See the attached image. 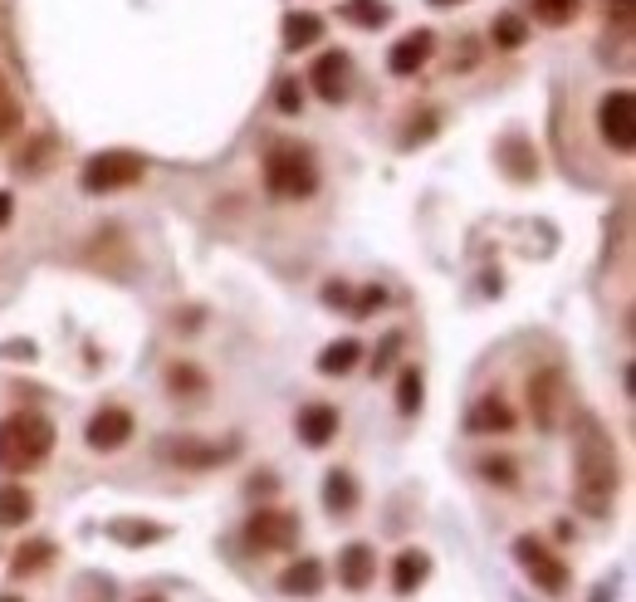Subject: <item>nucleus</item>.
<instances>
[{
    "mask_svg": "<svg viewBox=\"0 0 636 602\" xmlns=\"http://www.w3.org/2000/svg\"><path fill=\"white\" fill-rule=\"evenodd\" d=\"M617 490H622L617 446H612V436L593 412H578V422H573V500H578L583 514L603 520Z\"/></svg>",
    "mask_w": 636,
    "mask_h": 602,
    "instance_id": "nucleus-1",
    "label": "nucleus"
},
{
    "mask_svg": "<svg viewBox=\"0 0 636 602\" xmlns=\"http://www.w3.org/2000/svg\"><path fill=\"white\" fill-rule=\"evenodd\" d=\"M54 451V422L40 412H10L0 422V475H24L49 461Z\"/></svg>",
    "mask_w": 636,
    "mask_h": 602,
    "instance_id": "nucleus-2",
    "label": "nucleus"
},
{
    "mask_svg": "<svg viewBox=\"0 0 636 602\" xmlns=\"http://www.w3.org/2000/svg\"><path fill=\"white\" fill-rule=\"evenodd\" d=\"M265 187L279 201H304L318 191V167L304 142H275L265 152Z\"/></svg>",
    "mask_w": 636,
    "mask_h": 602,
    "instance_id": "nucleus-3",
    "label": "nucleus"
},
{
    "mask_svg": "<svg viewBox=\"0 0 636 602\" xmlns=\"http://www.w3.org/2000/svg\"><path fill=\"white\" fill-rule=\"evenodd\" d=\"M142 152H128V147H113V152H93L89 162L79 167V187L89 196H108V191H128L142 181Z\"/></svg>",
    "mask_w": 636,
    "mask_h": 602,
    "instance_id": "nucleus-4",
    "label": "nucleus"
},
{
    "mask_svg": "<svg viewBox=\"0 0 636 602\" xmlns=\"http://www.w3.org/2000/svg\"><path fill=\"white\" fill-rule=\"evenodd\" d=\"M514 559H519V569L529 573V583L538 588V593L563 598L573 588V569L563 563V554H554V549L544 544V539L519 534V539H514Z\"/></svg>",
    "mask_w": 636,
    "mask_h": 602,
    "instance_id": "nucleus-5",
    "label": "nucleus"
},
{
    "mask_svg": "<svg viewBox=\"0 0 636 602\" xmlns=\"http://www.w3.org/2000/svg\"><path fill=\"white\" fill-rule=\"evenodd\" d=\"M529 412L538 432H558L563 426V412H568V377H563V367H538L529 377Z\"/></svg>",
    "mask_w": 636,
    "mask_h": 602,
    "instance_id": "nucleus-6",
    "label": "nucleus"
},
{
    "mask_svg": "<svg viewBox=\"0 0 636 602\" xmlns=\"http://www.w3.org/2000/svg\"><path fill=\"white\" fill-rule=\"evenodd\" d=\"M245 544H250L255 554H289V549L299 544V520H294L289 510H255L250 520H245Z\"/></svg>",
    "mask_w": 636,
    "mask_h": 602,
    "instance_id": "nucleus-7",
    "label": "nucleus"
},
{
    "mask_svg": "<svg viewBox=\"0 0 636 602\" xmlns=\"http://www.w3.org/2000/svg\"><path fill=\"white\" fill-rule=\"evenodd\" d=\"M597 132H603V142L617 147V152H632L636 147V98H632V89H612L603 103H597Z\"/></svg>",
    "mask_w": 636,
    "mask_h": 602,
    "instance_id": "nucleus-8",
    "label": "nucleus"
},
{
    "mask_svg": "<svg viewBox=\"0 0 636 602\" xmlns=\"http://www.w3.org/2000/svg\"><path fill=\"white\" fill-rule=\"evenodd\" d=\"M240 451V441H226V446H201L196 436H167L162 441V456L171 465H181V471H211V465L230 461Z\"/></svg>",
    "mask_w": 636,
    "mask_h": 602,
    "instance_id": "nucleus-9",
    "label": "nucleus"
},
{
    "mask_svg": "<svg viewBox=\"0 0 636 602\" xmlns=\"http://www.w3.org/2000/svg\"><path fill=\"white\" fill-rule=\"evenodd\" d=\"M132 436H138V422H132L128 407H103V412H93L89 432H83L89 451H122Z\"/></svg>",
    "mask_w": 636,
    "mask_h": 602,
    "instance_id": "nucleus-10",
    "label": "nucleus"
},
{
    "mask_svg": "<svg viewBox=\"0 0 636 602\" xmlns=\"http://www.w3.org/2000/svg\"><path fill=\"white\" fill-rule=\"evenodd\" d=\"M309 83L324 103H342V98H348V55H342V49L318 55L314 69H309Z\"/></svg>",
    "mask_w": 636,
    "mask_h": 602,
    "instance_id": "nucleus-11",
    "label": "nucleus"
},
{
    "mask_svg": "<svg viewBox=\"0 0 636 602\" xmlns=\"http://www.w3.org/2000/svg\"><path fill=\"white\" fill-rule=\"evenodd\" d=\"M431 49H436V34L431 30H411V34H401L397 45H391V55H387V69L397 73V79H407V73H416L431 59Z\"/></svg>",
    "mask_w": 636,
    "mask_h": 602,
    "instance_id": "nucleus-12",
    "label": "nucleus"
},
{
    "mask_svg": "<svg viewBox=\"0 0 636 602\" xmlns=\"http://www.w3.org/2000/svg\"><path fill=\"white\" fill-rule=\"evenodd\" d=\"M377 579V554L372 544H348L338 554V583L348 588V593H362V588H372Z\"/></svg>",
    "mask_w": 636,
    "mask_h": 602,
    "instance_id": "nucleus-13",
    "label": "nucleus"
},
{
    "mask_svg": "<svg viewBox=\"0 0 636 602\" xmlns=\"http://www.w3.org/2000/svg\"><path fill=\"white\" fill-rule=\"evenodd\" d=\"M465 426H470V436H495V432L505 436V432H514V412L499 392H485V397L470 407V422Z\"/></svg>",
    "mask_w": 636,
    "mask_h": 602,
    "instance_id": "nucleus-14",
    "label": "nucleus"
},
{
    "mask_svg": "<svg viewBox=\"0 0 636 602\" xmlns=\"http://www.w3.org/2000/svg\"><path fill=\"white\" fill-rule=\"evenodd\" d=\"M426 579H431V554H426V549H401V554L391 559V593L397 598H411Z\"/></svg>",
    "mask_w": 636,
    "mask_h": 602,
    "instance_id": "nucleus-15",
    "label": "nucleus"
},
{
    "mask_svg": "<svg viewBox=\"0 0 636 602\" xmlns=\"http://www.w3.org/2000/svg\"><path fill=\"white\" fill-rule=\"evenodd\" d=\"M299 436H304V446H328V441L338 436V407H328V402H309V407H299Z\"/></svg>",
    "mask_w": 636,
    "mask_h": 602,
    "instance_id": "nucleus-16",
    "label": "nucleus"
},
{
    "mask_svg": "<svg viewBox=\"0 0 636 602\" xmlns=\"http://www.w3.org/2000/svg\"><path fill=\"white\" fill-rule=\"evenodd\" d=\"M318 588H324V563L318 559H299L279 573V593L285 598H318Z\"/></svg>",
    "mask_w": 636,
    "mask_h": 602,
    "instance_id": "nucleus-17",
    "label": "nucleus"
},
{
    "mask_svg": "<svg viewBox=\"0 0 636 602\" xmlns=\"http://www.w3.org/2000/svg\"><path fill=\"white\" fill-rule=\"evenodd\" d=\"M34 514V495L24 485H0V530H20Z\"/></svg>",
    "mask_w": 636,
    "mask_h": 602,
    "instance_id": "nucleus-18",
    "label": "nucleus"
},
{
    "mask_svg": "<svg viewBox=\"0 0 636 602\" xmlns=\"http://www.w3.org/2000/svg\"><path fill=\"white\" fill-rule=\"evenodd\" d=\"M324 505H328V514H352V510H358V481H352L348 471H328Z\"/></svg>",
    "mask_w": 636,
    "mask_h": 602,
    "instance_id": "nucleus-19",
    "label": "nucleus"
},
{
    "mask_svg": "<svg viewBox=\"0 0 636 602\" xmlns=\"http://www.w3.org/2000/svg\"><path fill=\"white\" fill-rule=\"evenodd\" d=\"M362 358V343L358 338H338V343H328L324 348V358H318V373L324 377H342V373H352Z\"/></svg>",
    "mask_w": 636,
    "mask_h": 602,
    "instance_id": "nucleus-20",
    "label": "nucleus"
},
{
    "mask_svg": "<svg viewBox=\"0 0 636 602\" xmlns=\"http://www.w3.org/2000/svg\"><path fill=\"white\" fill-rule=\"evenodd\" d=\"M324 40V20L314 16V10H294L285 16V49H309Z\"/></svg>",
    "mask_w": 636,
    "mask_h": 602,
    "instance_id": "nucleus-21",
    "label": "nucleus"
},
{
    "mask_svg": "<svg viewBox=\"0 0 636 602\" xmlns=\"http://www.w3.org/2000/svg\"><path fill=\"white\" fill-rule=\"evenodd\" d=\"M49 563H54V544H49V539H34V544H20V549H16V559H10V573H16V579H30V573L49 569Z\"/></svg>",
    "mask_w": 636,
    "mask_h": 602,
    "instance_id": "nucleus-22",
    "label": "nucleus"
},
{
    "mask_svg": "<svg viewBox=\"0 0 636 602\" xmlns=\"http://www.w3.org/2000/svg\"><path fill=\"white\" fill-rule=\"evenodd\" d=\"M342 20L358 24V30H382L391 20V6L387 0H348V6H342Z\"/></svg>",
    "mask_w": 636,
    "mask_h": 602,
    "instance_id": "nucleus-23",
    "label": "nucleus"
},
{
    "mask_svg": "<svg viewBox=\"0 0 636 602\" xmlns=\"http://www.w3.org/2000/svg\"><path fill=\"white\" fill-rule=\"evenodd\" d=\"M529 6H534V20H538V24H548V30H563L568 20H578L583 0H529Z\"/></svg>",
    "mask_w": 636,
    "mask_h": 602,
    "instance_id": "nucleus-24",
    "label": "nucleus"
},
{
    "mask_svg": "<svg viewBox=\"0 0 636 602\" xmlns=\"http://www.w3.org/2000/svg\"><path fill=\"white\" fill-rule=\"evenodd\" d=\"M167 387L177 392V397H206V392H211V383H206V373L201 367H191V363H177L167 373Z\"/></svg>",
    "mask_w": 636,
    "mask_h": 602,
    "instance_id": "nucleus-25",
    "label": "nucleus"
},
{
    "mask_svg": "<svg viewBox=\"0 0 636 602\" xmlns=\"http://www.w3.org/2000/svg\"><path fill=\"white\" fill-rule=\"evenodd\" d=\"M421 392H426L421 373H416V367H401V377H397V412H401V416H416V412H421Z\"/></svg>",
    "mask_w": 636,
    "mask_h": 602,
    "instance_id": "nucleus-26",
    "label": "nucleus"
},
{
    "mask_svg": "<svg viewBox=\"0 0 636 602\" xmlns=\"http://www.w3.org/2000/svg\"><path fill=\"white\" fill-rule=\"evenodd\" d=\"M489 40H495L499 49H519L524 40H529V24H524L519 16H495V24H489Z\"/></svg>",
    "mask_w": 636,
    "mask_h": 602,
    "instance_id": "nucleus-27",
    "label": "nucleus"
},
{
    "mask_svg": "<svg viewBox=\"0 0 636 602\" xmlns=\"http://www.w3.org/2000/svg\"><path fill=\"white\" fill-rule=\"evenodd\" d=\"M480 475H485V481H489V485L509 490L514 481H519V465H514L509 456H485V461H480Z\"/></svg>",
    "mask_w": 636,
    "mask_h": 602,
    "instance_id": "nucleus-28",
    "label": "nucleus"
},
{
    "mask_svg": "<svg viewBox=\"0 0 636 602\" xmlns=\"http://www.w3.org/2000/svg\"><path fill=\"white\" fill-rule=\"evenodd\" d=\"M113 539H128V544H157L167 530H157V524H128V520H118L113 530H108Z\"/></svg>",
    "mask_w": 636,
    "mask_h": 602,
    "instance_id": "nucleus-29",
    "label": "nucleus"
},
{
    "mask_svg": "<svg viewBox=\"0 0 636 602\" xmlns=\"http://www.w3.org/2000/svg\"><path fill=\"white\" fill-rule=\"evenodd\" d=\"M16 122H20V103H16V93H10V83L0 79V138H10Z\"/></svg>",
    "mask_w": 636,
    "mask_h": 602,
    "instance_id": "nucleus-30",
    "label": "nucleus"
},
{
    "mask_svg": "<svg viewBox=\"0 0 636 602\" xmlns=\"http://www.w3.org/2000/svg\"><path fill=\"white\" fill-rule=\"evenodd\" d=\"M275 103H279V114H299V108H304V89H299V79H279Z\"/></svg>",
    "mask_w": 636,
    "mask_h": 602,
    "instance_id": "nucleus-31",
    "label": "nucleus"
},
{
    "mask_svg": "<svg viewBox=\"0 0 636 602\" xmlns=\"http://www.w3.org/2000/svg\"><path fill=\"white\" fill-rule=\"evenodd\" d=\"M397 348H401V334H387L382 353H377V358H372V373H387V367H391V353H397Z\"/></svg>",
    "mask_w": 636,
    "mask_h": 602,
    "instance_id": "nucleus-32",
    "label": "nucleus"
},
{
    "mask_svg": "<svg viewBox=\"0 0 636 602\" xmlns=\"http://www.w3.org/2000/svg\"><path fill=\"white\" fill-rule=\"evenodd\" d=\"M10 216H16V196H10V191H0V230L10 226Z\"/></svg>",
    "mask_w": 636,
    "mask_h": 602,
    "instance_id": "nucleus-33",
    "label": "nucleus"
},
{
    "mask_svg": "<svg viewBox=\"0 0 636 602\" xmlns=\"http://www.w3.org/2000/svg\"><path fill=\"white\" fill-rule=\"evenodd\" d=\"M607 6V16H617V20H632V0H603Z\"/></svg>",
    "mask_w": 636,
    "mask_h": 602,
    "instance_id": "nucleus-34",
    "label": "nucleus"
},
{
    "mask_svg": "<svg viewBox=\"0 0 636 602\" xmlns=\"http://www.w3.org/2000/svg\"><path fill=\"white\" fill-rule=\"evenodd\" d=\"M426 6H436V10H450V6H465V0H426Z\"/></svg>",
    "mask_w": 636,
    "mask_h": 602,
    "instance_id": "nucleus-35",
    "label": "nucleus"
},
{
    "mask_svg": "<svg viewBox=\"0 0 636 602\" xmlns=\"http://www.w3.org/2000/svg\"><path fill=\"white\" fill-rule=\"evenodd\" d=\"M138 602H167V598H157V593H147V598H138Z\"/></svg>",
    "mask_w": 636,
    "mask_h": 602,
    "instance_id": "nucleus-36",
    "label": "nucleus"
},
{
    "mask_svg": "<svg viewBox=\"0 0 636 602\" xmlns=\"http://www.w3.org/2000/svg\"><path fill=\"white\" fill-rule=\"evenodd\" d=\"M0 602H24V598H10V593H0Z\"/></svg>",
    "mask_w": 636,
    "mask_h": 602,
    "instance_id": "nucleus-37",
    "label": "nucleus"
}]
</instances>
